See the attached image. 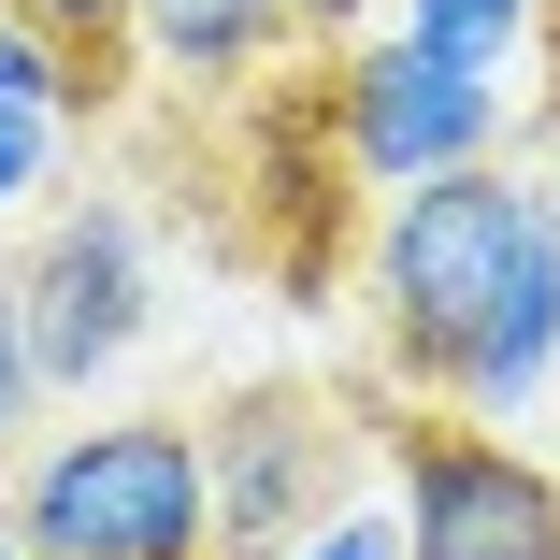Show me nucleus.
<instances>
[{
  "instance_id": "nucleus-1",
  "label": "nucleus",
  "mask_w": 560,
  "mask_h": 560,
  "mask_svg": "<svg viewBox=\"0 0 560 560\" xmlns=\"http://www.w3.org/2000/svg\"><path fill=\"white\" fill-rule=\"evenodd\" d=\"M546 231H560L546 187L503 173V159H460V173L388 187V215H374V346H388V374L417 402H445V388L475 374L489 316H503V288L532 273Z\"/></svg>"
},
{
  "instance_id": "nucleus-2",
  "label": "nucleus",
  "mask_w": 560,
  "mask_h": 560,
  "mask_svg": "<svg viewBox=\"0 0 560 560\" xmlns=\"http://www.w3.org/2000/svg\"><path fill=\"white\" fill-rule=\"evenodd\" d=\"M15 532L30 560H215V489H201V417H72L15 460Z\"/></svg>"
},
{
  "instance_id": "nucleus-3",
  "label": "nucleus",
  "mask_w": 560,
  "mask_h": 560,
  "mask_svg": "<svg viewBox=\"0 0 560 560\" xmlns=\"http://www.w3.org/2000/svg\"><path fill=\"white\" fill-rule=\"evenodd\" d=\"M402 560H560V475L489 417H374Z\"/></svg>"
},
{
  "instance_id": "nucleus-4",
  "label": "nucleus",
  "mask_w": 560,
  "mask_h": 560,
  "mask_svg": "<svg viewBox=\"0 0 560 560\" xmlns=\"http://www.w3.org/2000/svg\"><path fill=\"white\" fill-rule=\"evenodd\" d=\"M360 417L316 388H231L201 417V489H215V560H288L330 503H360Z\"/></svg>"
},
{
  "instance_id": "nucleus-5",
  "label": "nucleus",
  "mask_w": 560,
  "mask_h": 560,
  "mask_svg": "<svg viewBox=\"0 0 560 560\" xmlns=\"http://www.w3.org/2000/svg\"><path fill=\"white\" fill-rule=\"evenodd\" d=\"M517 130V86L489 58H445L417 30L360 44L346 72H330V144H346L360 187H417V173H460V159H503Z\"/></svg>"
},
{
  "instance_id": "nucleus-6",
  "label": "nucleus",
  "mask_w": 560,
  "mask_h": 560,
  "mask_svg": "<svg viewBox=\"0 0 560 560\" xmlns=\"http://www.w3.org/2000/svg\"><path fill=\"white\" fill-rule=\"evenodd\" d=\"M144 215L130 201H58L44 231H30V259H15V330H30V374H44V402H72V388H101L130 346H144Z\"/></svg>"
},
{
  "instance_id": "nucleus-7",
  "label": "nucleus",
  "mask_w": 560,
  "mask_h": 560,
  "mask_svg": "<svg viewBox=\"0 0 560 560\" xmlns=\"http://www.w3.org/2000/svg\"><path fill=\"white\" fill-rule=\"evenodd\" d=\"M288 30H302L288 0H130V58L173 86H245V72H273Z\"/></svg>"
},
{
  "instance_id": "nucleus-8",
  "label": "nucleus",
  "mask_w": 560,
  "mask_h": 560,
  "mask_svg": "<svg viewBox=\"0 0 560 560\" xmlns=\"http://www.w3.org/2000/svg\"><path fill=\"white\" fill-rule=\"evenodd\" d=\"M0 101H30V116H58V130H72V116H101L116 86H101L72 44H44L30 15H0Z\"/></svg>"
},
{
  "instance_id": "nucleus-9",
  "label": "nucleus",
  "mask_w": 560,
  "mask_h": 560,
  "mask_svg": "<svg viewBox=\"0 0 560 560\" xmlns=\"http://www.w3.org/2000/svg\"><path fill=\"white\" fill-rule=\"evenodd\" d=\"M402 30L417 44H445V58H517V30H532V0H402Z\"/></svg>"
},
{
  "instance_id": "nucleus-10",
  "label": "nucleus",
  "mask_w": 560,
  "mask_h": 560,
  "mask_svg": "<svg viewBox=\"0 0 560 560\" xmlns=\"http://www.w3.org/2000/svg\"><path fill=\"white\" fill-rule=\"evenodd\" d=\"M0 15H30L44 44H72L101 86H116V58H130V0H0Z\"/></svg>"
},
{
  "instance_id": "nucleus-11",
  "label": "nucleus",
  "mask_w": 560,
  "mask_h": 560,
  "mask_svg": "<svg viewBox=\"0 0 560 560\" xmlns=\"http://www.w3.org/2000/svg\"><path fill=\"white\" fill-rule=\"evenodd\" d=\"M58 144H72L58 116H30V101H0V215H30V201L58 187Z\"/></svg>"
},
{
  "instance_id": "nucleus-12",
  "label": "nucleus",
  "mask_w": 560,
  "mask_h": 560,
  "mask_svg": "<svg viewBox=\"0 0 560 560\" xmlns=\"http://www.w3.org/2000/svg\"><path fill=\"white\" fill-rule=\"evenodd\" d=\"M288 560H402V517H388V503H330Z\"/></svg>"
},
{
  "instance_id": "nucleus-13",
  "label": "nucleus",
  "mask_w": 560,
  "mask_h": 560,
  "mask_svg": "<svg viewBox=\"0 0 560 560\" xmlns=\"http://www.w3.org/2000/svg\"><path fill=\"white\" fill-rule=\"evenodd\" d=\"M44 417V374H30V330H15V273H0V445H30Z\"/></svg>"
},
{
  "instance_id": "nucleus-14",
  "label": "nucleus",
  "mask_w": 560,
  "mask_h": 560,
  "mask_svg": "<svg viewBox=\"0 0 560 560\" xmlns=\"http://www.w3.org/2000/svg\"><path fill=\"white\" fill-rule=\"evenodd\" d=\"M288 15H302V30H360L374 0H288Z\"/></svg>"
},
{
  "instance_id": "nucleus-15",
  "label": "nucleus",
  "mask_w": 560,
  "mask_h": 560,
  "mask_svg": "<svg viewBox=\"0 0 560 560\" xmlns=\"http://www.w3.org/2000/svg\"><path fill=\"white\" fill-rule=\"evenodd\" d=\"M532 30H546V72H560V0H532Z\"/></svg>"
},
{
  "instance_id": "nucleus-16",
  "label": "nucleus",
  "mask_w": 560,
  "mask_h": 560,
  "mask_svg": "<svg viewBox=\"0 0 560 560\" xmlns=\"http://www.w3.org/2000/svg\"><path fill=\"white\" fill-rule=\"evenodd\" d=\"M0 560H30V546H15V532H0Z\"/></svg>"
},
{
  "instance_id": "nucleus-17",
  "label": "nucleus",
  "mask_w": 560,
  "mask_h": 560,
  "mask_svg": "<svg viewBox=\"0 0 560 560\" xmlns=\"http://www.w3.org/2000/svg\"><path fill=\"white\" fill-rule=\"evenodd\" d=\"M546 201H560V159H546Z\"/></svg>"
}]
</instances>
